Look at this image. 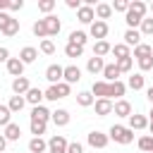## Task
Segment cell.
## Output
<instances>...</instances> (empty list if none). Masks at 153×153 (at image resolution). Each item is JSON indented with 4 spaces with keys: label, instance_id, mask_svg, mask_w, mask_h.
Listing matches in <instances>:
<instances>
[{
    "label": "cell",
    "instance_id": "cell-1",
    "mask_svg": "<svg viewBox=\"0 0 153 153\" xmlns=\"http://www.w3.org/2000/svg\"><path fill=\"white\" fill-rule=\"evenodd\" d=\"M108 139H112L115 143H122V146H127V143H131V141H134V131H131L129 127L112 124V127H110V131H108Z\"/></svg>",
    "mask_w": 153,
    "mask_h": 153
},
{
    "label": "cell",
    "instance_id": "cell-2",
    "mask_svg": "<svg viewBox=\"0 0 153 153\" xmlns=\"http://www.w3.org/2000/svg\"><path fill=\"white\" fill-rule=\"evenodd\" d=\"M0 33L7 36V38L17 36V33H19V19H14V17L7 14V12H0Z\"/></svg>",
    "mask_w": 153,
    "mask_h": 153
},
{
    "label": "cell",
    "instance_id": "cell-3",
    "mask_svg": "<svg viewBox=\"0 0 153 153\" xmlns=\"http://www.w3.org/2000/svg\"><path fill=\"white\" fill-rule=\"evenodd\" d=\"M67 139L65 136H60V134H55L50 141H48V153H67Z\"/></svg>",
    "mask_w": 153,
    "mask_h": 153
},
{
    "label": "cell",
    "instance_id": "cell-4",
    "mask_svg": "<svg viewBox=\"0 0 153 153\" xmlns=\"http://www.w3.org/2000/svg\"><path fill=\"white\" fill-rule=\"evenodd\" d=\"M108 31H110V26H108V22H93L91 24V29H88V33L93 36V38H98V41H105V36H108Z\"/></svg>",
    "mask_w": 153,
    "mask_h": 153
},
{
    "label": "cell",
    "instance_id": "cell-5",
    "mask_svg": "<svg viewBox=\"0 0 153 153\" xmlns=\"http://www.w3.org/2000/svg\"><path fill=\"white\" fill-rule=\"evenodd\" d=\"M79 79H81V69H79L76 65H69V67L62 69V81H65V84L72 86V84H76Z\"/></svg>",
    "mask_w": 153,
    "mask_h": 153
},
{
    "label": "cell",
    "instance_id": "cell-6",
    "mask_svg": "<svg viewBox=\"0 0 153 153\" xmlns=\"http://www.w3.org/2000/svg\"><path fill=\"white\" fill-rule=\"evenodd\" d=\"M108 134H103V131H98V129H93L91 134H88V146L91 148H105L108 146Z\"/></svg>",
    "mask_w": 153,
    "mask_h": 153
},
{
    "label": "cell",
    "instance_id": "cell-7",
    "mask_svg": "<svg viewBox=\"0 0 153 153\" xmlns=\"http://www.w3.org/2000/svg\"><path fill=\"white\" fill-rule=\"evenodd\" d=\"M76 19H79L81 24H93V22H96L93 7H91V5H81V7L76 10Z\"/></svg>",
    "mask_w": 153,
    "mask_h": 153
},
{
    "label": "cell",
    "instance_id": "cell-8",
    "mask_svg": "<svg viewBox=\"0 0 153 153\" xmlns=\"http://www.w3.org/2000/svg\"><path fill=\"white\" fill-rule=\"evenodd\" d=\"M5 65H7V72H10L14 79H17V76H24V62H22L19 57H10Z\"/></svg>",
    "mask_w": 153,
    "mask_h": 153
},
{
    "label": "cell",
    "instance_id": "cell-9",
    "mask_svg": "<svg viewBox=\"0 0 153 153\" xmlns=\"http://www.w3.org/2000/svg\"><path fill=\"white\" fill-rule=\"evenodd\" d=\"M43 22H45V29H48V36H57V33H60V29H62V24H60V19H57L55 14H48V17H43Z\"/></svg>",
    "mask_w": 153,
    "mask_h": 153
},
{
    "label": "cell",
    "instance_id": "cell-10",
    "mask_svg": "<svg viewBox=\"0 0 153 153\" xmlns=\"http://www.w3.org/2000/svg\"><path fill=\"white\" fill-rule=\"evenodd\" d=\"M62 69H65V67H60V65H50V67L45 69V79L50 81V86L62 81Z\"/></svg>",
    "mask_w": 153,
    "mask_h": 153
},
{
    "label": "cell",
    "instance_id": "cell-11",
    "mask_svg": "<svg viewBox=\"0 0 153 153\" xmlns=\"http://www.w3.org/2000/svg\"><path fill=\"white\" fill-rule=\"evenodd\" d=\"M100 74H103V81H108V84L120 81V69H117V65H115V62H112V65H105Z\"/></svg>",
    "mask_w": 153,
    "mask_h": 153
},
{
    "label": "cell",
    "instance_id": "cell-12",
    "mask_svg": "<svg viewBox=\"0 0 153 153\" xmlns=\"http://www.w3.org/2000/svg\"><path fill=\"white\" fill-rule=\"evenodd\" d=\"M91 96L108 98V96H110V84H108V81H93V86H91ZM108 100H110V98H108Z\"/></svg>",
    "mask_w": 153,
    "mask_h": 153
},
{
    "label": "cell",
    "instance_id": "cell-13",
    "mask_svg": "<svg viewBox=\"0 0 153 153\" xmlns=\"http://www.w3.org/2000/svg\"><path fill=\"white\" fill-rule=\"evenodd\" d=\"M93 108H96V115H98V117H105V115L112 112V100H108V98H98V100L93 103Z\"/></svg>",
    "mask_w": 153,
    "mask_h": 153
},
{
    "label": "cell",
    "instance_id": "cell-14",
    "mask_svg": "<svg viewBox=\"0 0 153 153\" xmlns=\"http://www.w3.org/2000/svg\"><path fill=\"white\" fill-rule=\"evenodd\" d=\"M148 127V117L146 115H129V129L131 131H141Z\"/></svg>",
    "mask_w": 153,
    "mask_h": 153
},
{
    "label": "cell",
    "instance_id": "cell-15",
    "mask_svg": "<svg viewBox=\"0 0 153 153\" xmlns=\"http://www.w3.org/2000/svg\"><path fill=\"white\" fill-rule=\"evenodd\" d=\"M29 88H31V84H29L26 76H17V79L12 81V91H14V96H24Z\"/></svg>",
    "mask_w": 153,
    "mask_h": 153
},
{
    "label": "cell",
    "instance_id": "cell-16",
    "mask_svg": "<svg viewBox=\"0 0 153 153\" xmlns=\"http://www.w3.org/2000/svg\"><path fill=\"white\" fill-rule=\"evenodd\" d=\"M112 112L117 117H129L131 115V103L129 100H117V103H112Z\"/></svg>",
    "mask_w": 153,
    "mask_h": 153
},
{
    "label": "cell",
    "instance_id": "cell-17",
    "mask_svg": "<svg viewBox=\"0 0 153 153\" xmlns=\"http://www.w3.org/2000/svg\"><path fill=\"white\" fill-rule=\"evenodd\" d=\"M50 120L55 122V127H67V124H69V112H67L65 108H60V110L50 112Z\"/></svg>",
    "mask_w": 153,
    "mask_h": 153
},
{
    "label": "cell",
    "instance_id": "cell-18",
    "mask_svg": "<svg viewBox=\"0 0 153 153\" xmlns=\"http://www.w3.org/2000/svg\"><path fill=\"white\" fill-rule=\"evenodd\" d=\"M129 14H134V17H139V19H143L146 17V12H148V7H146V2H141V0H134V2H129V10H127Z\"/></svg>",
    "mask_w": 153,
    "mask_h": 153
},
{
    "label": "cell",
    "instance_id": "cell-19",
    "mask_svg": "<svg viewBox=\"0 0 153 153\" xmlns=\"http://www.w3.org/2000/svg\"><path fill=\"white\" fill-rule=\"evenodd\" d=\"M36 57H38V50H36V48H31V45L22 48V53H19V60L24 62V67H26V65H31V62H36Z\"/></svg>",
    "mask_w": 153,
    "mask_h": 153
},
{
    "label": "cell",
    "instance_id": "cell-20",
    "mask_svg": "<svg viewBox=\"0 0 153 153\" xmlns=\"http://www.w3.org/2000/svg\"><path fill=\"white\" fill-rule=\"evenodd\" d=\"M5 141H19V136H22V127L19 124H14V122H10L7 127H5Z\"/></svg>",
    "mask_w": 153,
    "mask_h": 153
},
{
    "label": "cell",
    "instance_id": "cell-21",
    "mask_svg": "<svg viewBox=\"0 0 153 153\" xmlns=\"http://www.w3.org/2000/svg\"><path fill=\"white\" fill-rule=\"evenodd\" d=\"M48 151V141H43V136H33L29 141V153H45Z\"/></svg>",
    "mask_w": 153,
    "mask_h": 153
},
{
    "label": "cell",
    "instance_id": "cell-22",
    "mask_svg": "<svg viewBox=\"0 0 153 153\" xmlns=\"http://www.w3.org/2000/svg\"><path fill=\"white\" fill-rule=\"evenodd\" d=\"M93 14L98 17V22H105V19H110L112 7H110L108 2H98V5H96V10H93Z\"/></svg>",
    "mask_w": 153,
    "mask_h": 153
},
{
    "label": "cell",
    "instance_id": "cell-23",
    "mask_svg": "<svg viewBox=\"0 0 153 153\" xmlns=\"http://www.w3.org/2000/svg\"><path fill=\"white\" fill-rule=\"evenodd\" d=\"M24 100L36 108V105H41V100H43V91H41V88H29V91L24 93Z\"/></svg>",
    "mask_w": 153,
    "mask_h": 153
},
{
    "label": "cell",
    "instance_id": "cell-24",
    "mask_svg": "<svg viewBox=\"0 0 153 153\" xmlns=\"http://www.w3.org/2000/svg\"><path fill=\"white\" fill-rule=\"evenodd\" d=\"M141 43V33H139V29H127L124 31V45H139Z\"/></svg>",
    "mask_w": 153,
    "mask_h": 153
},
{
    "label": "cell",
    "instance_id": "cell-25",
    "mask_svg": "<svg viewBox=\"0 0 153 153\" xmlns=\"http://www.w3.org/2000/svg\"><path fill=\"white\" fill-rule=\"evenodd\" d=\"M110 53L115 55V60L131 57V53H129V45H124V43H117V45H112V48H110Z\"/></svg>",
    "mask_w": 153,
    "mask_h": 153
},
{
    "label": "cell",
    "instance_id": "cell-26",
    "mask_svg": "<svg viewBox=\"0 0 153 153\" xmlns=\"http://www.w3.org/2000/svg\"><path fill=\"white\" fill-rule=\"evenodd\" d=\"M103 67H105V62H103V57H88V62H86V69L91 72V74H98V72H103Z\"/></svg>",
    "mask_w": 153,
    "mask_h": 153
},
{
    "label": "cell",
    "instance_id": "cell-27",
    "mask_svg": "<svg viewBox=\"0 0 153 153\" xmlns=\"http://www.w3.org/2000/svg\"><path fill=\"white\" fill-rule=\"evenodd\" d=\"M31 120H41V122H48V120H50V110H48L45 105H36V108L31 110Z\"/></svg>",
    "mask_w": 153,
    "mask_h": 153
},
{
    "label": "cell",
    "instance_id": "cell-28",
    "mask_svg": "<svg viewBox=\"0 0 153 153\" xmlns=\"http://www.w3.org/2000/svg\"><path fill=\"white\" fill-rule=\"evenodd\" d=\"M143 86H146V79H143L141 72H136V74L129 76V88H131V91H141Z\"/></svg>",
    "mask_w": 153,
    "mask_h": 153
},
{
    "label": "cell",
    "instance_id": "cell-29",
    "mask_svg": "<svg viewBox=\"0 0 153 153\" xmlns=\"http://www.w3.org/2000/svg\"><path fill=\"white\" fill-rule=\"evenodd\" d=\"M24 105H26L24 96H12V98H10V103H7L10 112H22V110H24Z\"/></svg>",
    "mask_w": 153,
    "mask_h": 153
},
{
    "label": "cell",
    "instance_id": "cell-30",
    "mask_svg": "<svg viewBox=\"0 0 153 153\" xmlns=\"http://www.w3.org/2000/svg\"><path fill=\"white\" fill-rule=\"evenodd\" d=\"M139 151H141V153H153V136H151V134L139 136Z\"/></svg>",
    "mask_w": 153,
    "mask_h": 153
},
{
    "label": "cell",
    "instance_id": "cell-31",
    "mask_svg": "<svg viewBox=\"0 0 153 153\" xmlns=\"http://www.w3.org/2000/svg\"><path fill=\"white\" fill-rule=\"evenodd\" d=\"M86 41H88V36H86V31H72L69 33V41L67 43H74V45H86Z\"/></svg>",
    "mask_w": 153,
    "mask_h": 153
},
{
    "label": "cell",
    "instance_id": "cell-32",
    "mask_svg": "<svg viewBox=\"0 0 153 153\" xmlns=\"http://www.w3.org/2000/svg\"><path fill=\"white\" fill-rule=\"evenodd\" d=\"M153 55V48L148 45V43H139L136 48H134V57L136 60H141V57H151Z\"/></svg>",
    "mask_w": 153,
    "mask_h": 153
},
{
    "label": "cell",
    "instance_id": "cell-33",
    "mask_svg": "<svg viewBox=\"0 0 153 153\" xmlns=\"http://www.w3.org/2000/svg\"><path fill=\"white\" fill-rule=\"evenodd\" d=\"M76 103H79L81 108H88V105L96 103V98L91 96V91H79V93H76Z\"/></svg>",
    "mask_w": 153,
    "mask_h": 153
},
{
    "label": "cell",
    "instance_id": "cell-34",
    "mask_svg": "<svg viewBox=\"0 0 153 153\" xmlns=\"http://www.w3.org/2000/svg\"><path fill=\"white\" fill-rule=\"evenodd\" d=\"M110 48H112V45H110L108 41H96V45H93V55H96V57H103V55L110 53Z\"/></svg>",
    "mask_w": 153,
    "mask_h": 153
},
{
    "label": "cell",
    "instance_id": "cell-35",
    "mask_svg": "<svg viewBox=\"0 0 153 153\" xmlns=\"http://www.w3.org/2000/svg\"><path fill=\"white\" fill-rule=\"evenodd\" d=\"M124 91H127V86H124L122 81H112V84H110V96H108V98H122Z\"/></svg>",
    "mask_w": 153,
    "mask_h": 153
},
{
    "label": "cell",
    "instance_id": "cell-36",
    "mask_svg": "<svg viewBox=\"0 0 153 153\" xmlns=\"http://www.w3.org/2000/svg\"><path fill=\"white\" fill-rule=\"evenodd\" d=\"M31 31H33V36H38V38H48V29H45V22H43V19L33 22Z\"/></svg>",
    "mask_w": 153,
    "mask_h": 153
},
{
    "label": "cell",
    "instance_id": "cell-37",
    "mask_svg": "<svg viewBox=\"0 0 153 153\" xmlns=\"http://www.w3.org/2000/svg\"><path fill=\"white\" fill-rule=\"evenodd\" d=\"M48 129V122H41V120H31V134L33 136H43Z\"/></svg>",
    "mask_w": 153,
    "mask_h": 153
},
{
    "label": "cell",
    "instance_id": "cell-38",
    "mask_svg": "<svg viewBox=\"0 0 153 153\" xmlns=\"http://www.w3.org/2000/svg\"><path fill=\"white\" fill-rule=\"evenodd\" d=\"M65 55L67 57H81L84 55V48L81 45H74V43H67L65 45Z\"/></svg>",
    "mask_w": 153,
    "mask_h": 153
},
{
    "label": "cell",
    "instance_id": "cell-39",
    "mask_svg": "<svg viewBox=\"0 0 153 153\" xmlns=\"http://www.w3.org/2000/svg\"><path fill=\"white\" fill-rule=\"evenodd\" d=\"M141 36H153V17H143L141 19Z\"/></svg>",
    "mask_w": 153,
    "mask_h": 153
},
{
    "label": "cell",
    "instance_id": "cell-40",
    "mask_svg": "<svg viewBox=\"0 0 153 153\" xmlns=\"http://www.w3.org/2000/svg\"><path fill=\"white\" fill-rule=\"evenodd\" d=\"M12 122V112H10V108L7 105H0V127H7Z\"/></svg>",
    "mask_w": 153,
    "mask_h": 153
},
{
    "label": "cell",
    "instance_id": "cell-41",
    "mask_svg": "<svg viewBox=\"0 0 153 153\" xmlns=\"http://www.w3.org/2000/svg\"><path fill=\"white\" fill-rule=\"evenodd\" d=\"M38 10H41V12L48 17V14L55 10V0H38Z\"/></svg>",
    "mask_w": 153,
    "mask_h": 153
},
{
    "label": "cell",
    "instance_id": "cell-42",
    "mask_svg": "<svg viewBox=\"0 0 153 153\" xmlns=\"http://www.w3.org/2000/svg\"><path fill=\"white\" fill-rule=\"evenodd\" d=\"M41 53H43V55H53V53H55V43H53L50 38H43V41H41Z\"/></svg>",
    "mask_w": 153,
    "mask_h": 153
},
{
    "label": "cell",
    "instance_id": "cell-43",
    "mask_svg": "<svg viewBox=\"0 0 153 153\" xmlns=\"http://www.w3.org/2000/svg\"><path fill=\"white\" fill-rule=\"evenodd\" d=\"M115 65H117V69H120V74H124V72H129V69H131V65H134V60H131V57H124V60H117Z\"/></svg>",
    "mask_w": 153,
    "mask_h": 153
},
{
    "label": "cell",
    "instance_id": "cell-44",
    "mask_svg": "<svg viewBox=\"0 0 153 153\" xmlns=\"http://www.w3.org/2000/svg\"><path fill=\"white\" fill-rule=\"evenodd\" d=\"M110 7H112V12H127L129 10V0H115Z\"/></svg>",
    "mask_w": 153,
    "mask_h": 153
},
{
    "label": "cell",
    "instance_id": "cell-45",
    "mask_svg": "<svg viewBox=\"0 0 153 153\" xmlns=\"http://www.w3.org/2000/svg\"><path fill=\"white\" fill-rule=\"evenodd\" d=\"M55 88H57V96H60V98H67V96H69V91H72V86H69V84H65V81L55 84Z\"/></svg>",
    "mask_w": 153,
    "mask_h": 153
},
{
    "label": "cell",
    "instance_id": "cell-46",
    "mask_svg": "<svg viewBox=\"0 0 153 153\" xmlns=\"http://www.w3.org/2000/svg\"><path fill=\"white\" fill-rule=\"evenodd\" d=\"M139 69H141V72L153 69V55H151V57H141V60H139Z\"/></svg>",
    "mask_w": 153,
    "mask_h": 153
},
{
    "label": "cell",
    "instance_id": "cell-47",
    "mask_svg": "<svg viewBox=\"0 0 153 153\" xmlns=\"http://www.w3.org/2000/svg\"><path fill=\"white\" fill-rule=\"evenodd\" d=\"M43 98H48V100H60V96H57V88H55V84H53V86H48V88L43 91Z\"/></svg>",
    "mask_w": 153,
    "mask_h": 153
},
{
    "label": "cell",
    "instance_id": "cell-48",
    "mask_svg": "<svg viewBox=\"0 0 153 153\" xmlns=\"http://www.w3.org/2000/svg\"><path fill=\"white\" fill-rule=\"evenodd\" d=\"M67 153H84V146L79 141H72V143H67Z\"/></svg>",
    "mask_w": 153,
    "mask_h": 153
},
{
    "label": "cell",
    "instance_id": "cell-49",
    "mask_svg": "<svg viewBox=\"0 0 153 153\" xmlns=\"http://www.w3.org/2000/svg\"><path fill=\"white\" fill-rule=\"evenodd\" d=\"M22 7H24V0H10L7 10H22Z\"/></svg>",
    "mask_w": 153,
    "mask_h": 153
},
{
    "label": "cell",
    "instance_id": "cell-50",
    "mask_svg": "<svg viewBox=\"0 0 153 153\" xmlns=\"http://www.w3.org/2000/svg\"><path fill=\"white\" fill-rule=\"evenodd\" d=\"M7 60H10V50L5 45H0V62H7Z\"/></svg>",
    "mask_w": 153,
    "mask_h": 153
},
{
    "label": "cell",
    "instance_id": "cell-51",
    "mask_svg": "<svg viewBox=\"0 0 153 153\" xmlns=\"http://www.w3.org/2000/svg\"><path fill=\"white\" fill-rule=\"evenodd\" d=\"M67 7L69 10H79L81 7V0H67Z\"/></svg>",
    "mask_w": 153,
    "mask_h": 153
},
{
    "label": "cell",
    "instance_id": "cell-52",
    "mask_svg": "<svg viewBox=\"0 0 153 153\" xmlns=\"http://www.w3.org/2000/svg\"><path fill=\"white\" fill-rule=\"evenodd\" d=\"M146 98H148V100H151V105H153V86H148V88H146Z\"/></svg>",
    "mask_w": 153,
    "mask_h": 153
},
{
    "label": "cell",
    "instance_id": "cell-53",
    "mask_svg": "<svg viewBox=\"0 0 153 153\" xmlns=\"http://www.w3.org/2000/svg\"><path fill=\"white\" fill-rule=\"evenodd\" d=\"M10 7V0H0V12H5Z\"/></svg>",
    "mask_w": 153,
    "mask_h": 153
},
{
    "label": "cell",
    "instance_id": "cell-54",
    "mask_svg": "<svg viewBox=\"0 0 153 153\" xmlns=\"http://www.w3.org/2000/svg\"><path fill=\"white\" fill-rule=\"evenodd\" d=\"M5 146H7V141H5V136H2V134H0V153H2V151H5Z\"/></svg>",
    "mask_w": 153,
    "mask_h": 153
},
{
    "label": "cell",
    "instance_id": "cell-55",
    "mask_svg": "<svg viewBox=\"0 0 153 153\" xmlns=\"http://www.w3.org/2000/svg\"><path fill=\"white\" fill-rule=\"evenodd\" d=\"M148 129H151V136H153V122H148Z\"/></svg>",
    "mask_w": 153,
    "mask_h": 153
},
{
    "label": "cell",
    "instance_id": "cell-56",
    "mask_svg": "<svg viewBox=\"0 0 153 153\" xmlns=\"http://www.w3.org/2000/svg\"><path fill=\"white\" fill-rule=\"evenodd\" d=\"M148 115H151V120H148V122H153V108H151V112H148Z\"/></svg>",
    "mask_w": 153,
    "mask_h": 153
},
{
    "label": "cell",
    "instance_id": "cell-57",
    "mask_svg": "<svg viewBox=\"0 0 153 153\" xmlns=\"http://www.w3.org/2000/svg\"><path fill=\"white\" fill-rule=\"evenodd\" d=\"M148 10H151V14H153V2H151V7H148Z\"/></svg>",
    "mask_w": 153,
    "mask_h": 153
}]
</instances>
